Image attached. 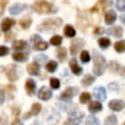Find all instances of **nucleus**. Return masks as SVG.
Returning a JSON list of instances; mask_svg holds the SVG:
<instances>
[{
    "label": "nucleus",
    "mask_w": 125,
    "mask_h": 125,
    "mask_svg": "<svg viewBox=\"0 0 125 125\" xmlns=\"http://www.w3.org/2000/svg\"><path fill=\"white\" fill-rule=\"evenodd\" d=\"M32 9L37 13H56L57 12L56 6L46 2V0H35L34 5H32Z\"/></svg>",
    "instance_id": "f257e3e1"
},
{
    "label": "nucleus",
    "mask_w": 125,
    "mask_h": 125,
    "mask_svg": "<svg viewBox=\"0 0 125 125\" xmlns=\"http://www.w3.org/2000/svg\"><path fill=\"white\" fill-rule=\"evenodd\" d=\"M93 56H94V57H93V59H94V69H93V72H94L96 77H100V75H103L106 60H104V57H103L99 52H93Z\"/></svg>",
    "instance_id": "f03ea898"
},
{
    "label": "nucleus",
    "mask_w": 125,
    "mask_h": 125,
    "mask_svg": "<svg viewBox=\"0 0 125 125\" xmlns=\"http://www.w3.org/2000/svg\"><path fill=\"white\" fill-rule=\"evenodd\" d=\"M62 25V19H46L43 24H40L38 25V30L41 31V30H56V28H59Z\"/></svg>",
    "instance_id": "7ed1b4c3"
},
{
    "label": "nucleus",
    "mask_w": 125,
    "mask_h": 125,
    "mask_svg": "<svg viewBox=\"0 0 125 125\" xmlns=\"http://www.w3.org/2000/svg\"><path fill=\"white\" fill-rule=\"evenodd\" d=\"M31 44H32V49H35V50H46L49 47L47 43L44 40H41V37L38 34H35V35L31 37Z\"/></svg>",
    "instance_id": "20e7f679"
},
{
    "label": "nucleus",
    "mask_w": 125,
    "mask_h": 125,
    "mask_svg": "<svg viewBox=\"0 0 125 125\" xmlns=\"http://www.w3.org/2000/svg\"><path fill=\"white\" fill-rule=\"evenodd\" d=\"M83 119H84V113L78 110V112L69 115V118H68V121L65 122V125H80Z\"/></svg>",
    "instance_id": "39448f33"
},
{
    "label": "nucleus",
    "mask_w": 125,
    "mask_h": 125,
    "mask_svg": "<svg viewBox=\"0 0 125 125\" xmlns=\"http://www.w3.org/2000/svg\"><path fill=\"white\" fill-rule=\"evenodd\" d=\"M77 93H78V88H77V87H69V88H66L63 93L60 94L59 99H60L62 102H71V99H72Z\"/></svg>",
    "instance_id": "423d86ee"
},
{
    "label": "nucleus",
    "mask_w": 125,
    "mask_h": 125,
    "mask_svg": "<svg viewBox=\"0 0 125 125\" xmlns=\"http://www.w3.org/2000/svg\"><path fill=\"white\" fill-rule=\"evenodd\" d=\"M6 75H8V78H9V81H16L18 78H19V69H18V66H15V65H9V68H8V71H6Z\"/></svg>",
    "instance_id": "0eeeda50"
},
{
    "label": "nucleus",
    "mask_w": 125,
    "mask_h": 125,
    "mask_svg": "<svg viewBox=\"0 0 125 125\" xmlns=\"http://www.w3.org/2000/svg\"><path fill=\"white\" fill-rule=\"evenodd\" d=\"M93 96H94L99 102L106 100V88H104V87H96L94 91H93Z\"/></svg>",
    "instance_id": "6e6552de"
},
{
    "label": "nucleus",
    "mask_w": 125,
    "mask_h": 125,
    "mask_svg": "<svg viewBox=\"0 0 125 125\" xmlns=\"http://www.w3.org/2000/svg\"><path fill=\"white\" fill-rule=\"evenodd\" d=\"M37 96H38L40 100H49V99L52 97V90L47 88V87H41V88L38 90Z\"/></svg>",
    "instance_id": "1a4fd4ad"
},
{
    "label": "nucleus",
    "mask_w": 125,
    "mask_h": 125,
    "mask_svg": "<svg viewBox=\"0 0 125 125\" xmlns=\"http://www.w3.org/2000/svg\"><path fill=\"white\" fill-rule=\"evenodd\" d=\"M109 107H110L112 110H115V112H119V110H124L125 103H124L122 100H110V102H109Z\"/></svg>",
    "instance_id": "9d476101"
},
{
    "label": "nucleus",
    "mask_w": 125,
    "mask_h": 125,
    "mask_svg": "<svg viewBox=\"0 0 125 125\" xmlns=\"http://www.w3.org/2000/svg\"><path fill=\"white\" fill-rule=\"evenodd\" d=\"M25 9H27V5H24V3H16V5H12V6L9 8V12H10L12 15H18V13L24 12Z\"/></svg>",
    "instance_id": "9b49d317"
},
{
    "label": "nucleus",
    "mask_w": 125,
    "mask_h": 125,
    "mask_svg": "<svg viewBox=\"0 0 125 125\" xmlns=\"http://www.w3.org/2000/svg\"><path fill=\"white\" fill-rule=\"evenodd\" d=\"M69 66H71V69H72V72H74L75 75H81V74H83V68L78 65V62H77V59H75V57H74V59H71Z\"/></svg>",
    "instance_id": "f8f14e48"
},
{
    "label": "nucleus",
    "mask_w": 125,
    "mask_h": 125,
    "mask_svg": "<svg viewBox=\"0 0 125 125\" xmlns=\"http://www.w3.org/2000/svg\"><path fill=\"white\" fill-rule=\"evenodd\" d=\"M115 21H116V13H115V10H107V12L104 13V22H106L107 25H113Z\"/></svg>",
    "instance_id": "ddd939ff"
},
{
    "label": "nucleus",
    "mask_w": 125,
    "mask_h": 125,
    "mask_svg": "<svg viewBox=\"0 0 125 125\" xmlns=\"http://www.w3.org/2000/svg\"><path fill=\"white\" fill-rule=\"evenodd\" d=\"M84 46V40H74L72 41V44H71V53L75 56L78 52H80V49Z\"/></svg>",
    "instance_id": "4468645a"
},
{
    "label": "nucleus",
    "mask_w": 125,
    "mask_h": 125,
    "mask_svg": "<svg viewBox=\"0 0 125 125\" xmlns=\"http://www.w3.org/2000/svg\"><path fill=\"white\" fill-rule=\"evenodd\" d=\"M35 88H37V85H35V81L34 80H27V83H25V90H27V93L31 96V94H34L35 93Z\"/></svg>",
    "instance_id": "2eb2a0df"
},
{
    "label": "nucleus",
    "mask_w": 125,
    "mask_h": 125,
    "mask_svg": "<svg viewBox=\"0 0 125 125\" xmlns=\"http://www.w3.org/2000/svg\"><path fill=\"white\" fill-rule=\"evenodd\" d=\"M27 59H28V53H25V52H15L13 53L15 62H27Z\"/></svg>",
    "instance_id": "dca6fc26"
},
{
    "label": "nucleus",
    "mask_w": 125,
    "mask_h": 125,
    "mask_svg": "<svg viewBox=\"0 0 125 125\" xmlns=\"http://www.w3.org/2000/svg\"><path fill=\"white\" fill-rule=\"evenodd\" d=\"M27 72L30 75H38L40 74V69H38V63L37 62H34V63H30L27 66Z\"/></svg>",
    "instance_id": "f3484780"
},
{
    "label": "nucleus",
    "mask_w": 125,
    "mask_h": 125,
    "mask_svg": "<svg viewBox=\"0 0 125 125\" xmlns=\"http://www.w3.org/2000/svg\"><path fill=\"white\" fill-rule=\"evenodd\" d=\"M88 110H90L91 113L100 112V110H102V104H100V102H99V100H97V102H90V103H88Z\"/></svg>",
    "instance_id": "a211bd4d"
},
{
    "label": "nucleus",
    "mask_w": 125,
    "mask_h": 125,
    "mask_svg": "<svg viewBox=\"0 0 125 125\" xmlns=\"http://www.w3.org/2000/svg\"><path fill=\"white\" fill-rule=\"evenodd\" d=\"M13 24H15V21H13V19H10V18H6V19L2 22V30L8 32V31H9V30L13 27Z\"/></svg>",
    "instance_id": "6ab92c4d"
},
{
    "label": "nucleus",
    "mask_w": 125,
    "mask_h": 125,
    "mask_svg": "<svg viewBox=\"0 0 125 125\" xmlns=\"http://www.w3.org/2000/svg\"><path fill=\"white\" fill-rule=\"evenodd\" d=\"M25 47H27V43H25L24 40H16V41H13V49H15L16 52L24 50Z\"/></svg>",
    "instance_id": "aec40b11"
},
{
    "label": "nucleus",
    "mask_w": 125,
    "mask_h": 125,
    "mask_svg": "<svg viewBox=\"0 0 125 125\" xmlns=\"http://www.w3.org/2000/svg\"><path fill=\"white\" fill-rule=\"evenodd\" d=\"M94 77H96V75H91V74L85 75V77L83 78V85H84V87H88V85H91V84L94 83Z\"/></svg>",
    "instance_id": "412c9836"
},
{
    "label": "nucleus",
    "mask_w": 125,
    "mask_h": 125,
    "mask_svg": "<svg viewBox=\"0 0 125 125\" xmlns=\"http://www.w3.org/2000/svg\"><path fill=\"white\" fill-rule=\"evenodd\" d=\"M46 69H47L49 72H54V71L57 69V62H56V60H49L47 63H46Z\"/></svg>",
    "instance_id": "4be33fe9"
},
{
    "label": "nucleus",
    "mask_w": 125,
    "mask_h": 125,
    "mask_svg": "<svg viewBox=\"0 0 125 125\" xmlns=\"http://www.w3.org/2000/svg\"><path fill=\"white\" fill-rule=\"evenodd\" d=\"M107 32L112 34V35H115V37H121V35L124 34V30H122L121 27H113V28H110Z\"/></svg>",
    "instance_id": "5701e85b"
},
{
    "label": "nucleus",
    "mask_w": 125,
    "mask_h": 125,
    "mask_svg": "<svg viewBox=\"0 0 125 125\" xmlns=\"http://www.w3.org/2000/svg\"><path fill=\"white\" fill-rule=\"evenodd\" d=\"M63 31H65V35H66V37H69V38L75 37V28H74V27H71V25H66Z\"/></svg>",
    "instance_id": "b1692460"
},
{
    "label": "nucleus",
    "mask_w": 125,
    "mask_h": 125,
    "mask_svg": "<svg viewBox=\"0 0 125 125\" xmlns=\"http://www.w3.org/2000/svg\"><path fill=\"white\" fill-rule=\"evenodd\" d=\"M99 46H100L102 49H107V47L110 46V40H109L107 37H102V38H99Z\"/></svg>",
    "instance_id": "393cba45"
},
{
    "label": "nucleus",
    "mask_w": 125,
    "mask_h": 125,
    "mask_svg": "<svg viewBox=\"0 0 125 125\" xmlns=\"http://www.w3.org/2000/svg\"><path fill=\"white\" fill-rule=\"evenodd\" d=\"M109 69H110V72H119V69H121V66H119V63L118 62H115V60H112V62H109Z\"/></svg>",
    "instance_id": "a878e982"
},
{
    "label": "nucleus",
    "mask_w": 125,
    "mask_h": 125,
    "mask_svg": "<svg viewBox=\"0 0 125 125\" xmlns=\"http://www.w3.org/2000/svg\"><path fill=\"white\" fill-rule=\"evenodd\" d=\"M35 62H37V63L38 65H43V63H47V56L46 54H37L35 56Z\"/></svg>",
    "instance_id": "bb28decb"
},
{
    "label": "nucleus",
    "mask_w": 125,
    "mask_h": 125,
    "mask_svg": "<svg viewBox=\"0 0 125 125\" xmlns=\"http://www.w3.org/2000/svg\"><path fill=\"white\" fill-rule=\"evenodd\" d=\"M115 50L118 53H124L125 52V41H118L115 43Z\"/></svg>",
    "instance_id": "cd10ccee"
},
{
    "label": "nucleus",
    "mask_w": 125,
    "mask_h": 125,
    "mask_svg": "<svg viewBox=\"0 0 125 125\" xmlns=\"http://www.w3.org/2000/svg\"><path fill=\"white\" fill-rule=\"evenodd\" d=\"M57 57H59V60H62V62L66 59V50H65L63 47H59V49H57Z\"/></svg>",
    "instance_id": "c85d7f7f"
},
{
    "label": "nucleus",
    "mask_w": 125,
    "mask_h": 125,
    "mask_svg": "<svg viewBox=\"0 0 125 125\" xmlns=\"http://www.w3.org/2000/svg\"><path fill=\"white\" fill-rule=\"evenodd\" d=\"M50 44H53V46H60V44H62V37H60V35H53V37L50 38Z\"/></svg>",
    "instance_id": "c756f323"
},
{
    "label": "nucleus",
    "mask_w": 125,
    "mask_h": 125,
    "mask_svg": "<svg viewBox=\"0 0 125 125\" xmlns=\"http://www.w3.org/2000/svg\"><path fill=\"white\" fill-rule=\"evenodd\" d=\"M116 124H118V119H116V116H115V115H110V116H107V118H106L104 125H116Z\"/></svg>",
    "instance_id": "7c9ffc66"
},
{
    "label": "nucleus",
    "mask_w": 125,
    "mask_h": 125,
    "mask_svg": "<svg viewBox=\"0 0 125 125\" xmlns=\"http://www.w3.org/2000/svg\"><path fill=\"white\" fill-rule=\"evenodd\" d=\"M85 125H100V124H99V119L96 116H88L85 121Z\"/></svg>",
    "instance_id": "2f4dec72"
},
{
    "label": "nucleus",
    "mask_w": 125,
    "mask_h": 125,
    "mask_svg": "<svg viewBox=\"0 0 125 125\" xmlns=\"http://www.w3.org/2000/svg\"><path fill=\"white\" fill-rule=\"evenodd\" d=\"M90 99H91V94H90V93H83V94L80 96V102H81V103H88Z\"/></svg>",
    "instance_id": "473e14b6"
},
{
    "label": "nucleus",
    "mask_w": 125,
    "mask_h": 125,
    "mask_svg": "<svg viewBox=\"0 0 125 125\" xmlns=\"http://www.w3.org/2000/svg\"><path fill=\"white\" fill-rule=\"evenodd\" d=\"M40 112H41V104H38V103H32L31 113H32V115H38Z\"/></svg>",
    "instance_id": "72a5a7b5"
},
{
    "label": "nucleus",
    "mask_w": 125,
    "mask_h": 125,
    "mask_svg": "<svg viewBox=\"0 0 125 125\" xmlns=\"http://www.w3.org/2000/svg\"><path fill=\"white\" fill-rule=\"evenodd\" d=\"M50 87H52L53 90H57V88L60 87V81H59L57 78H52V80H50Z\"/></svg>",
    "instance_id": "f704fd0d"
},
{
    "label": "nucleus",
    "mask_w": 125,
    "mask_h": 125,
    "mask_svg": "<svg viewBox=\"0 0 125 125\" xmlns=\"http://www.w3.org/2000/svg\"><path fill=\"white\" fill-rule=\"evenodd\" d=\"M19 24H21V28H22V30H27V28L31 25V19H30V18H25V19H22Z\"/></svg>",
    "instance_id": "c9c22d12"
},
{
    "label": "nucleus",
    "mask_w": 125,
    "mask_h": 125,
    "mask_svg": "<svg viewBox=\"0 0 125 125\" xmlns=\"http://www.w3.org/2000/svg\"><path fill=\"white\" fill-rule=\"evenodd\" d=\"M81 60L84 62V63H87V62H90V53H88L87 50L81 52Z\"/></svg>",
    "instance_id": "e433bc0d"
},
{
    "label": "nucleus",
    "mask_w": 125,
    "mask_h": 125,
    "mask_svg": "<svg viewBox=\"0 0 125 125\" xmlns=\"http://www.w3.org/2000/svg\"><path fill=\"white\" fill-rule=\"evenodd\" d=\"M116 9L125 12V0H116Z\"/></svg>",
    "instance_id": "4c0bfd02"
},
{
    "label": "nucleus",
    "mask_w": 125,
    "mask_h": 125,
    "mask_svg": "<svg viewBox=\"0 0 125 125\" xmlns=\"http://www.w3.org/2000/svg\"><path fill=\"white\" fill-rule=\"evenodd\" d=\"M113 3V0H100L99 2V6H102V8H107V6H110Z\"/></svg>",
    "instance_id": "58836bf2"
},
{
    "label": "nucleus",
    "mask_w": 125,
    "mask_h": 125,
    "mask_svg": "<svg viewBox=\"0 0 125 125\" xmlns=\"http://www.w3.org/2000/svg\"><path fill=\"white\" fill-rule=\"evenodd\" d=\"M6 5H8V0H0V16L3 15V12L6 9Z\"/></svg>",
    "instance_id": "ea45409f"
},
{
    "label": "nucleus",
    "mask_w": 125,
    "mask_h": 125,
    "mask_svg": "<svg viewBox=\"0 0 125 125\" xmlns=\"http://www.w3.org/2000/svg\"><path fill=\"white\" fill-rule=\"evenodd\" d=\"M8 53H9V49H8V47H5V46L0 47V56H5V54H8Z\"/></svg>",
    "instance_id": "a19ab883"
},
{
    "label": "nucleus",
    "mask_w": 125,
    "mask_h": 125,
    "mask_svg": "<svg viewBox=\"0 0 125 125\" xmlns=\"http://www.w3.org/2000/svg\"><path fill=\"white\" fill-rule=\"evenodd\" d=\"M109 88H110V90H113V91H119V90H121V87H119L118 84H113V83H112V84H109Z\"/></svg>",
    "instance_id": "79ce46f5"
},
{
    "label": "nucleus",
    "mask_w": 125,
    "mask_h": 125,
    "mask_svg": "<svg viewBox=\"0 0 125 125\" xmlns=\"http://www.w3.org/2000/svg\"><path fill=\"white\" fill-rule=\"evenodd\" d=\"M3 103H5V91L0 90V106H2Z\"/></svg>",
    "instance_id": "37998d69"
},
{
    "label": "nucleus",
    "mask_w": 125,
    "mask_h": 125,
    "mask_svg": "<svg viewBox=\"0 0 125 125\" xmlns=\"http://www.w3.org/2000/svg\"><path fill=\"white\" fill-rule=\"evenodd\" d=\"M0 125H6V116L0 115Z\"/></svg>",
    "instance_id": "c03bdc74"
},
{
    "label": "nucleus",
    "mask_w": 125,
    "mask_h": 125,
    "mask_svg": "<svg viewBox=\"0 0 125 125\" xmlns=\"http://www.w3.org/2000/svg\"><path fill=\"white\" fill-rule=\"evenodd\" d=\"M5 38H6V40H12V38H13V34L8 31V34H6V37H5Z\"/></svg>",
    "instance_id": "a18cd8bd"
},
{
    "label": "nucleus",
    "mask_w": 125,
    "mask_h": 125,
    "mask_svg": "<svg viewBox=\"0 0 125 125\" xmlns=\"http://www.w3.org/2000/svg\"><path fill=\"white\" fill-rule=\"evenodd\" d=\"M119 74H121V77H124V78H125V66L119 69Z\"/></svg>",
    "instance_id": "49530a36"
},
{
    "label": "nucleus",
    "mask_w": 125,
    "mask_h": 125,
    "mask_svg": "<svg viewBox=\"0 0 125 125\" xmlns=\"http://www.w3.org/2000/svg\"><path fill=\"white\" fill-rule=\"evenodd\" d=\"M12 125H22V122H21L19 119H15V121L12 122Z\"/></svg>",
    "instance_id": "de8ad7c7"
},
{
    "label": "nucleus",
    "mask_w": 125,
    "mask_h": 125,
    "mask_svg": "<svg viewBox=\"0 0 125 125\" xmlns=\"http://www.w3.org/2000/svg\"><path fill=\"white\" fill-rule=\"evenodd\" d=\"M121 21H122V22H124V24H125V13H124V15H122V16H121Z\"/></svg>",
    "instance_id": "09e8293b"
},
{
    "label": "nucleus",
    "mask_w": 125,
    "mask_h": 125,
    "mask_svg": "<svg viewBox=\"0 0 125 125\" xmlns=\"http://www.w3.org/2000/svg\"><path fill=\"white\" fill-rule=\"evenodd\" d=\"M124 125H125V124H124Z\"/></svg>",
    "instance_id": "8fccbe9b"
}]
</instances>
